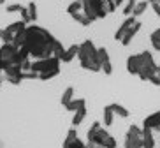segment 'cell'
<instances>
[{"label": "cell", "mask_w": 160, "mask_h": 148, "mask_svg": "<svg viewBox=\"0 0 160 148\" xmlns=\"http://www.w3.org/2000/svg\"><path fill=\"white\" fill-rule=\"evenodd\" d=\"M53 35L42 27L30 25L25 28V46L28 49L30 58H48L53 57Z\"/></svg>", "instance_id": "1"}, {"label": "cell", "mask_w": 160, "mask_h": 148, "mask_svg": "<svg viewBox=\"0 0 160 148\" xmlns=\"http://www.w3.org/2000/svg\"><path fill=\"white\" fill-rule=\"evenodd\" d=\"M78 60H79L81 67L90 72H100V62L97 58V48L92 41H85L79 46L78 51Z\"/></svg>", "instance_id": "2"}, {"label": "cell", "mask_w": 160, "mask_h": 148, "mask_svg": "<svg viewBox=\"0 0 160 148\" xmlns=\"http://www.w3.org/2000/svg\"><path fill=\"white\" fill-rule=\"evenodd\" d=\"M32 71L39 74V79H51L60 72V58L48 57V58H37L32 62Z\"/></svg>", "instance_id": "3"}, {"label": "cell", "mask_w": 160, "mask_h": 148, "mask_svg": "<svg viewBox=\"0 0 160 148\" xmlns=\"http://www.w3.org/2000/svg\"><path fill=\"white\" fill-rule=\"evenodd\" d=\"M23 60L19 49L16 48L12 43H4L0 46V62H2V69L5 65H12V64H19Z\"/></svg>", "instance_id": "4"}, {"label": "cell", "mask_w": 160, "mask_h": 148, "mask_svg": "<svg viewBox=\"0 0 160 148\" xmlns=\"http://www.w3.org/2000/svg\"><path fill=\"white\" fill-rule=\"evenodd\" d=\"M83 13L92 21H95V19H104L109 14L108 9L104 7L102 0H83Z\"/></svg>", "instance_id": "5"}, {"label": "cell", "mask_w": 160, "mask_h": 148, "mask_svg": "<svg viewBox=\"0 0 160 148\" xmlns=\"http://www.w3.org/2000/svg\"><path fill=\"white\" fill-rule=\"evenodd\" d=\"M123 148H142V129L139 125H130L123 141Z\"/></svg>", "instance_id": "6"}, {"label": "cell", "mask_w": 160, "mask_h": 148, "mask_svg": "<svg viewBox=\"0 0 160 148\" xmlns=\"http://www.w3.org/2000/svg\"><path fill=\"white\" fill-rule=\"evenodd\" d=\"M25 28H27L25 21H16V23L7 25L5 28L0 30V41H2V43H12L16 35H19Z\"/></svg>", "instance_id": "7"}, {"label": "cell", "mask_w": 160, "mask_h": 148, "mask_svg": "<svg viewBox=\"0 0 160 148\" xmlns=\"http://www.w3.org/2000/svg\"><path fill=\"white\" fill-rule=\"evenodd\" d=\"M108 134H109V132H108V130H104V127L99 124V122H95V124L88 129V132H86V138H88V143H90V145H97V146H100Z\"/></svg>", "instance_id": "8"}, {"label": "cell", "mask_w": 160, "mask_h": 148, "mask_svg": "<svg viewBox=\"0 0 160 148\" xmlns=\"http://www.w3.org/2000/svg\"><path fill=\"white\" fill-rule=\"evenodd\" d=\"M97 58L100 62V71H104V74H111L113 72V64L109 60V53L106 48H97Z\"/></svg>", "instance_id": "9"}, {"label": "cell", "mask_w": 160, "mask_h": 148, "mask_svg": "<svg viewBox=\"0 0 160 148\" xmlns=\"http://www.w3.org/2000/svg\"><path fill=\"white\" fill-rule=\"evenodd\" d=\"M141 28H142V23L136 19V23H134V25L130 27V28H128L127 32H125V35L122 37V41H120V43H122L123 46H128V44L132 43V39L136 37V35H137V32H139Z\"/></svg>", "instance_id": "10"}, {"label": "cell", "mask_w": 160, "mask_h": 148, "mask_svg": "<svg viewBox=\"0 0 160 148\" xmlns=\"http://www.w3.org/2000/svg\"><path fill=\"white\" fill-rule=\"evenodd\" d=\"M142 127H148V129H151V130L160 132V111H155V113H151L150 116H146L144 122H142Z\"/></svg>", "instance_id": "11"}, {"label": "cell", "mask_w": 160, "mask_h": 148, "mask_svg": "<svg viewBox=\"0 0 160 148\" xmlns=\"http://www.w3.org/2000/svg\"><path fill=\"white\" fill-rule=\"evenodd\" d=\"M136 19L137 18H134V16H127V19H125V21H123L122 25H120V27H118V30L116 32H114V39H116V41H122V37L123 35H125V32H127L128 28H130L132 25L136 23Z\"/></svg>", "instance_id": "12"}, {"label": "cell", "mask_w": 160, "mask_h": 148, "mask_svg": "<svg viewBox=\"0 0 160 148\" xmlns=\"http://www.w3.org/2000/svg\"><path fill=\"white\" fill-rule=\"evenodd\" d=\"M78 51H79V46L78 44H72V46H69L67 49H63V53H62L60 57V62H72V60H76V57H78Z\"/></svg>", "instance_id": "13"}, {"label": "cell", "mask_w": 160, "mask_h": 148, "mask_svg": "<svg viewBox=\"0 0 160 148\" xmlns=\"http://www.w3.org/2000/svg\"><path fill=\"white\" fill-rule=\"evenodd\" d=\"M141 69V57H139V53L137 55H130L127 58V71L130 74H137Z\"/></svg>", "instance_id": "14"}, {"label": "cell", "mask_w": 160, "mask_h": 148, "mask_svg": "<svg viewBox=\"0 0 160 148\" xmlns=\"http://www.w3.org/2000/svg\"><path fill=\"white\" fill-rule=\"evenodd\" d=\"M142 148H155L153 130L148 129V127H142Z\"/></svg>", "instance_id": "15"}, {"label": "cell", "mask_w": 160, "mask_h": 148, "mask_svg": "<svg viewBox=\"0 0 160 148\" xmlns=\"http://www.w3.org/2000/svg\"><path fill=\"white\" fill-rule=\"evenodd\" d=\"M148 7H150V2H148V0L136 2V5H134V11H132V16H134V18H141V16L146 13V9H148Z\"/></svg>", "instance_id": "16"}, {"label": "cell", "mask_w": 160, "mask_h": 148, "mask_svg": "<svg viewBox=\"0 0 160 148\" xmlns=\"http://www.w3.org/2000/svg\"><path fill=\"white\" fill-rule=\"evenodd\" d=\"M111 106V110H113V113H114V116H120V118H128V110L127 108H123L122 104H118V102H113V104H109Z\"/></svg>", "instance_id": "17"}, {"label": "cell", "mask_w": 160, "mask_h": 148, "mask_svg": "<svg viewBox=\"0 0 160 148\" xmlns=\"http://www.w3.org/2000/svg\"><path fill=\"white\" fill-rule=\"evenodd\" d=\"M86 116V106H83V108H79L78 111H74V116H72V125L74 127H78V125L85 120Z\"/></svg>", "instance_id": "18"}, {"label": "cell", "mask_w": 160, "mask_h": 148, "mask_svg": "<svg viewBox=\"0 0 160 148\" xmlns=\"http://www.w3.org/2000/svg\"><path fill=\"white\" fill-rule=\"evenodd\" d=\"M83 106H86L85 99H72L71 102H67V104H65V108H67V111L74 113V111H78L79 108H83Z\"/></svg>", "instance_id": "19"}, {"label": "cell", "mask_w": 160, "mask_h": 148, "mask_svg": "<svg viewBox=\"0 0 160 148\" xmlns=\"http://www.w3.org/2000/svg\"><path fill=\"white\" fill-rule=\"evenodd\" d=\"M81 11H83V0H72V4H69V7H67V13L71 16L78 14Z\"/></svg>", "instance_id": "20"}, {"label": "cell", "mask_w": 160, "mask_h": 148, "mask_svg": "<svg viewBox=\"0 0 160 148\" xmlns=\"http://www.w3.org/2000/svg\"><path fill=\"white\" fill-rule=\"evenodd\" d=\"M113 122H114V113H113V110H111V106H106V108H104V125H106V127H111Z\"/></svg>", "instance_id": "21"}, {"label": "cell", "mask_w": 160, "mask_h": 148, "mask_svg": "<svg viewBox=\"0 0 160 148\" xmlns=\"http://www.w3.org/2000/svg\"><path fill=\"white\" fill-rule=\"evenodd\" d=\"M150 41H151L153 49H155V51H160V28H157V30H153V32H151Z\"/></svg>", "instance_id": "22"}, {"label": "cell", "mask_w": 160, "mask_h": 148, "mask_svg": "<svg viewBox=\"0 0 160 148\" xmlns=\"http://www.w3.org/2000/svg\"><path fill=\"white\" fill-rule=\"evenodd\" d=\"M72 18H74V19H76V21H78L79 25H83V27H88V25H92V23H93V21H92V19H90L88 16H86L85 13H83V11H81V13H78V14H74Z\"/></svg>", "instance_id": "23"}, {"label": "cell", "mask_w": 160, "mask_h": 148, "mask_svg": "<svg viewBox=\"0 0 160 148\" xmlns=\"http://www.w3.org/2000/svg\"><path fill=\"white\" fill-rule=\"evenodd\" d=\"M148 81L155 86H160V65H155V69H153V72H151V76Z\"/></svg>", "instance_id": "24"}, {"label": "cell", "mask_w": 160, "mask_h": 148, "mask_svg": "<svg viewBox=\"0 0 160 148\" xmlns=\"http://www.w3.org/2000/svg\"><path fill=\"white\" fill-rule=\"evenodd\" d=\"M72 99H74V88H72V86H69V88H65V92L62 94V104L65 106L67 102H71Z\"/></svg>", "instance_id": "25"}, {"label": "cell", "mask_w": 160, "mask_h": 148, "mask_svg": "<svg viewBox=\"0 0 160 148\" xmlns=\"http://www.w3.org/2000/svg\"><path fill=\"white\" fill-rule=\"evenodd\" d=\"M27 14H28L30 21H35V19H37V5L33 4V2H30V4L27 5Z\"/></svg>", "instance_id": "26"}, {"label": "cell", "mask_w": 160, "mask_h": 148, "mask_svg": "<svg viewBox=\"0 0 160 148\" xmlns=\"http://www.w3.org/2000/svg\"><path fill=\"white\" fill-rule=\"evenodd\" d=\"M63 46H62V43L60 41H57V39H53V57H57V58H60L62 57V53H63Z\"/></svg>", "instance_id": "27"}, {"label": "cell", "mask_w": 160, "mask_h": 148, "mask_svg": "<svg viewBox=\"0 0 160 148\" xmlns=\"http://www.w3.org/2000/svg\"><path fill=\"white\" fill-rule=\"evenodd\" d=\"M76 138H78V130H76V129H71V130H69V134H67V138L63 139V148L69 146V145H71Z\"/></svg>", "instance_id": "28"}, {"label": "cell", "mask_w": 160, "mask_h": 148, "mask_svg": "<svg viewBox=\"0 0 160 148\" xmlns=\"http://www.w3.org/2000/svg\"><path fill=\"white\" fill-rule=\"evenodd\" d=\"M134 5H136V2H132V0H127V4L123 5L122 13H123L125 16H130V14H132V11H134Z\"/></svg>", "instance_id": "29"}, {"label": "cell", "mask_w": 160, "mask_h": 148, "mask_svg": "<svg viewBox=\"0 0 160 148\" xmlns=\"http://www.w3.org/2000/svg\"><path fill=\"white\" fill-rule=\"evenodd\" d=\"M25 7L23 5H19V4H12V5H7V13H9V14H12V13H21V11H23Z\"/></svg>", "instance_id": "30"}, {"label": "cell", "mask_w": 160, "mask_h": 148, "mask_svg": "<svg viewBox=\"0 0 160 148\" xmlns=\"http://www.w3.org/2000/svg\"><path fill=\"white\" fill-rule=\"evenodd\" d=\"M151 5V9H153V13H155L157 16L160 18V0H148Z\"/></svg>", "instance_id": "31"}, {"label": "cell", "mask_w": 160, "mask_h": 148, "mask_svg": "<svg viewBox=\"0 0 160 148\" xmlns=\"http://www.w3.org/2000/svg\"><path fill=\"white\" fill-rule=\"evenodd\" d=\"M67 148H88V145H85V143H83V141H81L79 138H76L74 141H72V143L69 145Z\"/></svg>", "instance_id": "32"}, {"label": "cell", "mask_w": 160, "mask_h": 148, "mask_svg": "<svg viewBox=\"0 0 160 148\" xmlns=\"http://www.w3.org/2000/svg\"><path fill=\"white\" fill-rule=\"evenodd\" d=\"M123 2H125V0H114V4H116V5H122Z\"/></svg>", "instance_id": "33"}, {"label": "cell", "mask_w": 160, "mask_h": 148, "mask_svg": "<svg viewBox=\"0 0 160 148\" xmlns=\"http://www.w3.org/2000/svg\"><path fill=\"white\" fill-rule=\"evenodd\" d=\"M88 148H102V146H97V145H92V146H88Z\"/></svg>", "instance_id": "34"}, {"label": "cell", "mask_w": 160, "mask_h": 148, "mask_svg": "<svg viewBox=\"0 0 160 148\" xmlns=\"http://www.w3.org/2000/svg\"><path fill=\"white\" fill-rule=\"evenodd\" d=\"M4 2H5V0H0V5H2V4H4Z\"/></svg>", "instance_id": "35"}, {"label": "cell", "mask_w": 160, "mask_h": 148, "mask_svg": "<svg viewBox=\"0 0 160 148\" xmlns=\"http://www.w3.org/2000/svg\"><path fill=\"white\" fill-rule=\"evenodd\" d=\"M0 72H2V62H0Z\"/></svg>", "instance_id": "36"}, {"label": "cell", "mask_w": 160, "mask_h": 148, "mask_svg": "<svg viewBox=\"0 0 160 148\" xmlns=\"http://www.w3.org/2000/svg\"><path fill=\"white\" fill-rule=\"evenodd\" d=\"M0 148H4V145H2V143H0Z\"/></svg>", "instance_id": "37"}, {"label": "cell", "mask_w": 160, "mask_h": 148, "mask_svg": "<svg viewBox=\"0 0 160 148\" xmlns=\"http://www.w3.org/2000/svg\"><path fill=\"white\" fill-rule=\"evenodd\" d=\"M132 2H137V0H132Z\"/></svg>", "instance_id": "38"}, {"label": "cell", "mask_w": 160, "mask_h": 148, "mask_svg": "<svg viewBox=\"0 0 160 148\" xmlns=\"http://www.w3.org/2000/svg\"><path fill=\"white\" fill-rule=\"evenodd\" d=\"M158 134H160V132H158Z\"/></svg>", "instance_id": "39"}]
</instances>
